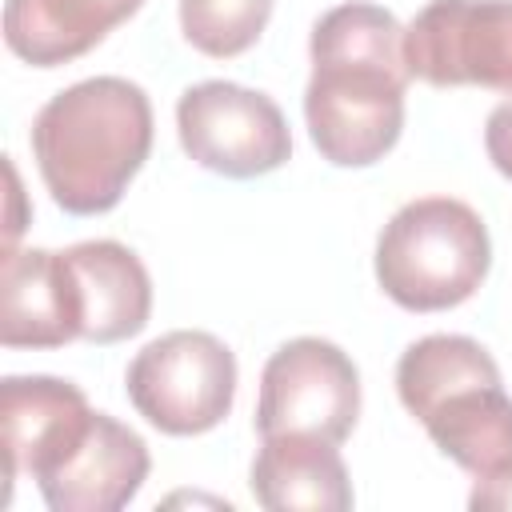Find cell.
<instances>
[{"instance_id": "5bb4252c", "label": "cell", "mask_w": 512, "mask_h": 512, "mask_svg": "<svg viewBox=\"0 0 512 512\" xmlns=\"http://www.w3.org/2000/svg\"><path fill=\"white\" fill-rule=\"evenodd\" d=\"M432 444L476 480L512 468V400L500 384H472L440 400L424 420Z\"/></svg>"}, {"instance_id": "9a60e30c", "label": "cell", "mask_w": 512, "mask_h": 512, "mask_svg": "<svg viewBox=\"0 0 512 512\" xmlns=\"http://www.w3.org/2000/svg\"><path fill=\"white\" fill-rule=\"evenodd\" d=\"M472 384H500V368L496 360L468 336H424L416 344L404 348L400 364H396V392L400 404L424 420L440 400H448L460 388Z\"/></svg>"}, {"instance_id": "6da1fadb", "label": "cell", "mask_w": 512, "mask_h": 512, "mask_svg": "<svg viewBox=\"0 0 512 512\" xmlns=\"http://www.w3.org/2000/svg\"><path fill=\"white\" fill-rule=\"evenodd\" d=\"M312 80L304 88L308 136L328 164H376L404 128V28L380 4L324 12L308 40Z\"/></svg>"}, {"instance_id": "277c9868", "label": "cell", "mask_w": 512, "mask_h": 512, "mask_svg": "<svg viewBox=\"0 0 512 512\" xmlns=\"http://www.w3.org/2000/svg\"><path fill=\"white\" fill-rule=\"evenodd\" d=\"M124 388L152 428L168 436H200L232 412L236 356L212 332L180 328L136 352Z\"/></svg>"}, {"instance_id": "2e32d148", "label": "cell", "mask_w": 512, "mask_h": 512, "mask_svg": "<svg viewBox=\"0 0 512 512\" xmlns=\"http://www.w3.org/2000/svg\"><path fill=\"white\" fill-rule=\"evenodd\" d=\"M272 16V0H180L184 40L212 56L228 60L248 52Z\"/></svg>"}, {"instance_id": "3957f363", "label": "cell", "mask_w": 512, "mask_h": 512, "mask_svg": "<svg viewBox=\"0 0 512 512\" xmlns=\"http://www.w3.org/2000/svg\"><path fill=\"white\" fill-rule=\"evenodd\" d=\"M488 228L464 200L424 196L404 204L376 240V280L408 312L464 304L488 276Z\"/></svg>"}, {"instance_id": "ba28073f", "label": "cell", "mask_w": 512, "mask_h": 512, "mask_svg": "<svg viewBox=\"0 0 512 512\" xmlns=\"http://www.w3.org/2000/svg\"><path fill=\"white\" fill-rule=\"evenodd\" d=\"M144 476V440L108 412H92L80 440L48 472H40L36 484L52 512H116L140 492Z\"/></svg>"}, {"instance_id": "8992f818", "label": "cell", "mask_w": 512, "mask_h": 512, "mask_svg": "<svg viewBox=\"0 0 512 512\" xmlns=\"http://www.w3.org/2000/svg\"><path fill=\"white\" fill-rule=\"evenodd\" d=\"M184 152L220 176L252 180L292 156V132L272 96L228 80L192 84L176 104Z\"/></svg>"}, {"instance_id": "30bf717a", "label": "cell", "mask_w": 512, "mask_h": 512, "mask_svg": "<svg viewBox=\"0 0 512 512\" xmlns=\"http://www.w3.org/2000/svg\"><path fill=\"white\" fill-rule=\"evenodd\" d=\"M80 336V292L64 252L24 248L4 256L0 280V344L60 348Z\"/></svg>"}, {"instance_id": "52a82bcc", "label": "cell", "mask_w": 512, "mask_h": 512, "mask_svg": "<svg viewBox=\"0 0 512 512\" xmlns=\"http://www.w3.org/2000/svg\"><path fill=\"white\" fill-rule=\"evenodd\" d=\"M408 76L512 92V0H432L404 28Z\"/></svg>"}, {"instance_id": "8fae6325", "label": "cell", "mask_w": 512, "mask_h": 512, "mask_svg": "<svg viewBox=\"0 0 512 512\" xmlns=\"http://www.w3.org/2000/svg\"><path fill=\"white\" fill-rule=\"evenodd\" d=\"M80 292V340L116 344L136 336L152 312V280L140 256L116 240H84L64 248Z\"/></svg>"}, {"instance_id": "5b68a950", "label": "cell", "mask_w": 512, "mask_h": 512, "mask_svg": "<svg viewBox=\"0 0 512 512\" xmlns=\"http://www.w3.org/2000/svg\"><path fill=\"white\" fill-rule=\"evenodd\" d=\"M360 416V372L332 340L296 336L280 344L260 372L256 432L348 440Z\"/></svg>"}, {"instance_id": "ac0fdd59", "label": "cell", "mask_w": 512, "mask_h": 512, "mask_svg": "<svg viewBox=\"0 0 512 512\" xmlns=\"http://www.w3.org/2000/svg\"><path fill=\"white\" fill-rule=\"evenodd\" d=\"M468 504H472V508H512V468L476 480Z\"/></svg>"}, {"instance_id": "9c48e42d", "label": "cell", "mask_w": 512, "mask_h": 512, "mask_svg": "<svg viewBox=\"0 0 512 512\" xmlns=\"http://www.w3.org/2000/svg\"><path fill=\"white\" fill-rule=\"evenodd\" d=\"M88 396L56 376H4L0 424H4V476L32 480L48 472L88 428Z\"/></svg>"}, {"instance_id": "7c38bea8", "label": "cell", "mask_w": 512, "mask_h": 512, "mask_svg": "<svg viewBox=\"0 0 512 512\" xmlns=\"http://www.w3.org/2000/svg\"><path fill=\"white\" fill-rule=\"evenodd\" d=\"M252 496L268 512H344L352 508L348 468L320 436H264L252 460Z\"/></svg>"}, {"instance_id": "4fadbf2b", "label": "cell", "mask_w": 512, "mask_h": 512, "mask_svg": "<svg viewBox=\"0 0 512 512\" xmlns=\"http://www.w3.org/2000/svg\"><path fill=\"white\" fill-rule=\"evenodd\" d=\"M144 0H8L4 44L32 68H56L96 48Z\"/></svg>"}, {"instance_id": "7a4b0ae2", "label": "cell", "mask_w": 512, "mask_h": 512, "mask_svg": "<svg viewBox=\"0 0 512 512\" xmlns=\"http://www.w3.org/2000/svg\"><path fill=\"white\" fill-rule=\"evenodd\" d=\"M152 148V104L124 76H92L56 92L32 120V156L52 200L72 216L120 204Z\"/></svg>"}, {"instance_id": "e0dca14e", "label": "cell", "mask_w": 512, "mask_h": 512, "mask_svg": "<svg viewBox=\"0 0 512 512\" xmlns=\"http://www.w3.org/2000/svg\"><path fill=\"white\" fill-rule=\"evenodd\" d=\"M484 148H488V160L496 164V172L512 180V96L492 108V116L484 124Z\"/></svg>"}]
</instances>
